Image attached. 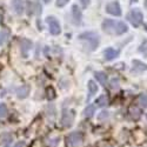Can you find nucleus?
Masks as SVG:
<instances>
[{
	"instance_id": "obj_1",
	"label": "nucleus",
	"mask_w": 147,
	"mask_h": 147,
	"mask_svg": "<svg viewBox=\"0 0 147 147\" xmlns=\"http://www.w3.org/2000/svg\"><path fill=\"white\" fill-rule=\"evenodd\" d=\"M102 30L113 35H121L127 32V25L122 21H115L112 19H105L102 21Z\"/></svg>"
},
{
	"instance_id": "obj_2",
	"label": "nucleus",
	"mask_w": 147,
	"mask_h": 147,
	"mask_svg": "<svg viewBox=\"0 0 147 147\" xmlns=\"http://www.w3.org/2000/svg\"><path fill=\"white\" fill-rule=\"evenodd\" d=\"M79 39L82 41H86L90 46V50H95L99 45V35L94 32H85L79 35Z\"/></svg>"
},
{
	"instance_id": "obj_3",
	"label": "nucleus",
	"mask_w": 147,
	"mask_h": 147,
	"mask_svg": "<svg viewBox=\"0 0 147 147\" xmlns=\"http://www.w3.org/2000/svg\"><path fill=\"white\" fill-rule=\"evenodd\" d=\"M127 19H128V21L132 24L134 27H139L141 24H142L144 16L141 13V11H139L138 8H134V9H132L129 13H128Z\"/></svg>"
},
{
	"instance_id": "obj_4",
	"label": "nucleus",
	"mask_w": 147,
	"mask_h": 147,
	"mask_svg": "<svg viewBox=\"0 0 147 147\" xmlns=\"http://www.w3.org/2000/svg\"><path fill=\"white\" fill-rule=\"evenodd\" d=\"M82 142V134L80 132H72L66 138V144L68 147H78Z\"/></svg>"
},
{
	"instance_id": "obj_5",
	"label": "nucleus",
	"mask_w": 147,
	"mask_h": 147,
	"mask_svg": "<svg viewBox=\"0 0 147 147\" xmlns=\"http://www.w3.org/2000/svg\"><path fill=\"white\" fill-rule=\"evenodd\" d=\"M46 22L48 24V27H50V32L53 35H58L61 32V27L59 21L54 18V17H47L46 18Z\"/></svg>"
},
{
	"instance_id": "obj_6",
	"label": "nucleus",
	"mask_w": 147,
	"mask_h": 147,
	"mask_svg": "<svg viewBox=\"0 0 147 147\" xmlns=\"http://www.w3.org/2000/svg\"><path fill=\"white\" fill-rule=\"evenodd\" d=\"M73 121H74V112L71 109H65L61 115V125L64 127H69L72 126Z\"/></svg>"
},
{
	"instance_id": "obj_7",
	"label": "nucleus",
	"mask_w": 147,
	"mask_h": 147,
	"mask_svg": "<svg viewBox=\"0 0 147 147\" xmlns=\"http://www.w3.org/2000/svg\"><path fill=\"white\" fill-rule=\"evenodd\" d=\"M106 12L112 16H115V17H120L121 16V7L119 5L118 1H112L106 5Z\"/></svg>"
},
{
	"instance_id": "obj_8",
	"label": "nucleus",
	"mask_w": 147,
	"mask_h": 147,
	"mask_svg": "<svg viewBox=\"0 0 147 147\" xmlns=\"http://www.w3.org/2000/svg\"><path fill=\"white\" fill-rule=\"evenodd\" d=\"M31 41L27 40V39H21L20 40V47H21V53H22V57L26 58L28 55V51L31 50Z\"/></svg>"
},
{
	"instance_id": "obj_9",
	"label": "nucleus",
	"mask_w": 147,
	"mask_h": 147,
	"mask_svg": "<svg viewBox=\"0 0 147 147\" xmlns=\"http://www.w3.org/2000/svg\"><path fill=\"white\" fill-rule=\"evenodd\" d=\"M104 55H105V59L109 61V60L115 59L119 55V51L114 50V48H112V47H108V48H106V50L104 51Z\"/></svg>"
},
{
	"instance_id": "obj_10",
	"label": "nucleus",
	"mask_w": 147,
	"mask_h": 147,
	"mask_svg": "<svg viewBox=\"0 0 147 147\" xmlns=\"http://www.w3.org/2000/svg\"><path fill=\"white\" fill-rule=\"evenodd\" d=\"M12 141H13V136L9 134V133L3 134V137L0 138V144H1V147H11Z\"/></svg>"
},
{
	"instance_id": "obj_11",
	"label": "nucleus",
	"mask_w": 147,
	"mask_h": 147,
	"mask_svg": "<svg viewBox=\"0 0 147 147\" xmlns=\"http://www.w3.org/2000/svg\"><path fill=\"white\" fill-rule=\"evenodd\" d=\"M12 7L14 8L17 14H21L24 12V1L22 0H12Z\"/></svg>"
},
{
	"instance_id": "obj_12",
	"label": "nucleus",
	"mask_w": 147,
	"mask_h": 147,
	"mask_svg": "<svg viewBox=\"0 0 147 147\" xmlns=\"http://www.w3.org/2000/svg\"><path fill=\"white\" fill-rule=\"evenodd\" d=\"M17 94H18V98H20V99L26 98L30 94V86H28V85H24V86L19 87L17 90Z\"/></svg>"
},
{
	"instance_id": "obj_13",
	"label": "nucleus",
	"mask_w": 147,
	"mask_h": 147,
	"mask_svg": "<svg viewBox=\"0 0 147 147\" xmlns=\"http://www.w3.org/2000/svg\"><path fill=\"white\" fill-rule=\"evenodd\" d=\"M72 13H73V19H74V22L76 24H80L81 22V12L79 9V7L77 5H73L72 7Z\"/></svg>"
},
{
	"instance_id": "obj_14",
	"label": "nucleus",
	"mask_w": 147,
	"mask_h": 147,
	"mask_svg": "<svg viewBox=\"0 0 147 147\" xmlns=\"http://www.w3.org/2000/svg\"><path fill=\"white\" fill-rule=\"evenodd\" d=\"M87 87H88V93H90V98L91 96H93L96 92H98V85L93 81V80H90L88 81V85H87Z\"/></svg>"
},
{
	"instance_id": "obj_15",
	"label": "nucleus",
	"mask_w": 147,
	"mask_h": 147,
	"mask_svg": "<svg viewBox=\"0 0 147 147\" xmlns=\"http://www.w3.org/2000/svg\"><path fill=\"white\" fill-rule=\"evenodd\" d=\"M95 78H96V80L99 81L102 86H106V81H107V76L105 74L104 72H95Z\"/></svg>"
},
{
	"instance_id": "obj_16",
	"label": "nucleus",
	"mask_w": 147,
	"mask_h": 147,
	"mask_svg": "<svg viewBox=\"0 0 147 147\" xmlns=\"http://www.w3.org/2000/svg\"><path fill=\"white\" fill-rule=\"evenodd\" d=\"M95 104L98 105V106H100V107H104V106H106V105H108V98H107V95H101V96H99L96 99V101H95Z\"/></svg>"
},
{
	"instance_id": "obj_17",
	"label": "nucleus",
	"mask_w": 147,
	"mask_h": 147,
	"mask_svg": "<svg viewBox=\"0 0 147 147\" xmlns=\"http://www.w3.org/2000/svg\"><path fill=\"white\" fill-rule=\"evenodd\" d=\"M94 111H95V107H94L93 105H90V106L86 107V109H85L84 114H85V117H86V118H91V117H93Z\"/></svg>"
},
{
	"instance_id": "obj_18",
	"label": "nucleus",
	"mask_w": 147,
	"mask_h": 147,
	"mask_svg": "<svg viewBox=\"0 0 147 147\" xmlns=\"http://www.w3.org/2000/svg\"><path fill=\"white\" fill-rule=\"evenodd\" d=\"M58 142H59V138H50L45 141L47 147H57Z\"/></svg>"
},
{
	"instance_id": "obj_19",
	"label": "nucleus",
	"mask_w": 147,
	"mask_h": 147,
	"mask_svg": "<svg viewBox=\"0 0 147 147\" xmlns=\"http://www.w3.org/2000/svg\"><path fill=\"white\" fill-rule=\"evenodd\" d=\"M138 101L142 107H147V93H142L139 95Z\"/></svg>"
},
{
	"instance_id": "obj_20",
	"label": "nucleus",
	"mask_w": 147,
	"mask_h": 147,
	"mask_svg": "<svg viewBox=\"0 0 147 147\" xmlns=\"http://www.w3.org/2000/svg\"><path fill=\"white\" fill-rule=\"evenodd\" d=\"M129 113H131V117L133 119H138L140 117V109L138 107H131Z\"/></svg>"
},
{
	"instance_id": "obj_21",
	"label": "nucleus",
	"mask_w": 147,
	"mask_h": 147,
	"mask_svg": "<svg viewBox=\"0 0 147 147\" xmlns=\"http://www.w3.org/2000/svg\"><path fill=\"white\" fill-rule=\"evenodd\" d=\"M7 113H8L7 106L5 104H1L0 105V119H5L7 117Z\"/></svg>"
},
{
	"instance_id": "obj_22",
	"label": "nucleus",
	"mask_w": 147,
	"mask_h": 147,
	"mask_svg": "<svg viewBox=\"0 0 147 147\" xmlns=\"http://www.w3.org/2000/svg\"><path fill=\"white\" fill-rule=\"evenodd\" d=\"M139 51H140L141 54H144V57L147 58V40H144L142 41V44L139 47Z\"/></svg>"
},
{
	"instance_id": "obj_23",
	"label": "nucleus",
	"mask_w": 147,
	"mask_h": 147,
	"mask_svg": "<svg viewBox=\"0 0 147 147\" xmlns=\"http://www.w3.org/2000/svg\"><path fill=\"white\" fill-rule=\"evenodd\" d=\"M7 36H8V34H7L6 31H0V46L6 42Z\"/></svg>"
},
{
	"instance_id": "obj_24",
	"label": "nucleus",
	"mask_w": 147,
	"mask_h": 147,
	"mask_svg": "<svg viewBox=\"0 0 147 147\" xmlns=\"http://www.w3.org/2000/svg\"><path fill=\"white\" fill-rule=\"evenodd\" d=\"M69 0H57V6L58 7H64Z\"/></svg>"
},
{
	"instance_id": "obj_25",
	"label": "nucleus",
	"mask_w": 147,
	"mask_h": 147,
	"mask_svg": "<svg viewBox=\"0 0 147 147\" xmlns=\"http://www.w3.org/2000/svg\"><path fill=\"white\" fill-rule=\"evenodd\" d=\"M98 118H99V120H104V119L108 118V112H105V111H104V112H101Z\"/></svg>"
},
{
	"instance_id": "obj_26",
	"label": "nucleus",
	"mask_w": 147,
	"mask_h": 147,
	"mask_svg": "<svg viewBox=\"0 0 147 147\" xmlns=\"http://www.w3.org/2000/svg\"><path fill=\"white\" fill-rule=\"evenodd\" d=\"M14 147H26V144L24 142V141H19V142H17L16 144V146Z\"/></svg>"
},
{
	"instance_id": "obj_27",
	"label": "nucleus",
	"mask_w": 147,
	"mask_h": 147,
	"mask_svg": "<svg viewBox=\"0 0 147 147\" xmlns=\"http://www.w3.org/2000/svg\"><path fill=\"white\" fill-rule=\"evenodd\" d=\"M80 1H81V4H82L84 7H86L90 4V0H80Z\"/></svg>"
},
{
	"instance_id": "obj_28",
	"label": "nucleus",
	"mask_w": 147,
	"mask_h": 147,
	"mask_svg": "<svg viewBox=\"0 0 147 147\" xmlns=\"http://www.w3.org/2000/svg\"><path fill=\"white\" fill-rule=\"evenodd\" d=\"M44 1H45V3H50V1H51V0H44Z\"/></svg>"
},
{
	"instance_id": "obj_29",
	"label": "nucleus",
	"mask_w": 147,
	"mask_h": 147,
	"mask_svg": "<svg viewBox=\"0 0 147 147\" xmlns=\"http://www.w3.org/2000/svg\"><path fill=\"white\" fill-rule=\"evenodd\" d=\"M0 22H1V16H0Z\"/></svg>"
},
{
	"instance_id": "obj_30",
	"label": "nucleus",
	"mask_w": 147,
	"mask_h": 147,
	"mask_svg": "<svg viewBox=\"0 0 147 147\" xmlns=\"http://www.w3.org/2000/svg\"><path fill=\"white\" fill-rule=\"evenodd\" d=\"M146 118H147V115H146Z\"/></svg>"
}]
</instances>
